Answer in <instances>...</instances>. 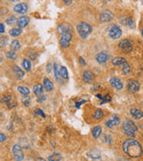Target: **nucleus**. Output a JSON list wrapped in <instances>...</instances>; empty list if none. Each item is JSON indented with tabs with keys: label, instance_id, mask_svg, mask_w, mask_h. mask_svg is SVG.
Returning <instances> with one entry per match:
<instances>
[{
	"label": "nucleus",
	"instance_id": "19",
	"mask_svg": "<svg viewBox=\"0 0 143 161\" xmlns=\"http://www.w3.org/2000/svg\"><path fill=\"white\" fill-rule=\"evenodd\" d=\"M131 115L133 116L134 118H136L137 120H139L143 117V112L139 109H135V108H132L131 109L130 111Z\"/></svg>",
	"mask_w": 143,
	"mask_h": 161
},
{
	"label": "nucleus",
	"instance_id": "26",
	"mask_svg": "<svg viewBox=\"0 0 143 161\" xmlns=\"http://www.w3.org/2000/svg\"><path fill=\"white\" fill-rule=\"evenodd\" d=\"M101 131H102V128H101V126H99V125H97V126H95L93 129H92V135H93V137L94 138H98L99 137V135L101 134Z\"/></svg>",
	"mask_w": 143,
	"mask_h": 161
},
{
	"label": "nucleus",
	"instance_id": "1",
	"mask_svg": "<svg viewBox=\"0 0 143 161\" xmlns=\"http://www.w3.org/2000/svg\"><path fill=\"white\" fill-rule=\"evenodd\" d=\"M123 150L127 156L131 157H139L143 153L141 145L134 139H127L123 144Z\"/></svg>",
	"mask_w": 143,
	"mask_h": 161
},
{
	"label": "nucleus",
	"instance_id": "33",
	"mask_svg": "<svg viewBox=\"0 0 143 161\" xmlns=\"http://www.w3.org/2000/svg\"><path fill=\"white\" fill-rule=\"evenodd\" d=\"M17 22V21H16V17L13 15V14H11V15H9L8 17H7V19L6 20V22L8 24V25H13L14 22Z\"/></svg>",
	"mask_w": 143,
	"mask_h": 161
},
{
	"label": "nucleus",
	"instance_id": "6",
	"mask_svg": "<svg viewBox=\"0 0 143 161\" xmlns=\"http://www.w3.org/2000/svg\"><path fill=\"white\" fill-rule=\"evenodd\" d=\"M119 48L123 51H124L126 53L131 52L132 50V41L130 39H124L122 41H120V43H119Z\"/></svg>",
	"mask_w": 143,
	"mask_h": 161
},
{
	"label": "nucleus",
	"instance_id": "42",
	"mask_svg": "<svg viewBox=\"0 0 143 161\" xmlns=\"http://www.w3.org/2000/svg\"><path fill=\"white\" fill-rule=\"evenodd\" d=\"M0 141H1V142H3V141H5V140L6 139V135L2 133V134H0Z\"/></svg>",
	"mask_w": 143,
	"mask_h": 161
},
{
	"label": "nucleus",
	"instance_id": "46",
	"mask_svg": "<svg viewBox=\"0 0 143 161\" xmlns=\"http://www.w3.org/2000/svg\"><path fill=\"white\" fill-rule=\"evenodd\" d=\"M16 104L15 103H12V104H7V108H12V107H13V106H15Z\"/></svg>",
	"mask_w": 143,
	"mask_h": 161
},
{
	"label": "nucleus",
	"instance_id": "24",
	"mask_svg": "<svg viewBox=\"0 0 143 161\" xmlns=\"http://www.w3.org/2000/svg\"><path fill=\"white\" fill-rule=\"evenodd\" d=\"M22 33V30L21 28H13L9 31V34L12 37H18Z\"/></svg>",
	"mask_w": 143,
	"mask_h": 161
},
{
	"label": "nucleus",
	"instance_id": "18",
	"mask_svg": "<svg viewBox=\"0 0 143 161\" xmlns=\"http://www.w3.org/2000/svg\"><path fill=\"white\" fill-rule=\"evenodd\" d=\"M121 23H123L125 26H129V27H134V21L132 17H123L120 19Z\"/></svg>",
	"mask_w": 143,
	"mask_h": 161
},
{
	"label": "nucleus",
	"instance_id": "43",
	"mask_svg": "<svg viewBox=\"0 0 143 161\" xmlns=\"http://www.w3.org/2000/svg\"><path fill=\"white\" fill-rule=\"evenodd\" d=\"M0 28H1V31H0V32H1V33H4V32H5V25H4V23H1V24H0Z\"/></svg>",
	"mask_w": 143,
	"mask_h": 161
},
{
	"label": "nucleus",
	"instance_id": "7",
	"mask_svg": "<svg viewBox=\"0 0 143 161\" xmlns=\"http://www.w3.org/2000/svg\"><path fill=\"white\" fill-rule=\"evenodd\" d=\"M110 58V55L107 51H101L96 56V60L98 64L100 65H104L107 62V60Z\"/></svg>",
	"mask_w": 143,
	"mask_h": 161
},
{
	"label": "nucleus",
	"instance_id": "5",
	"mask_svg": "<svg viewBox=\"0 0 143 161\" xmlns=\"http://www.w3.org/2000/svg\"><path fill=\"white\" fill-rule=\"evenodd\" d=\"M108 33H109L110 38H112L114 39H117L121 38V36H122V30L118 25L114 24L110 28Z\"/></svg>",
	"mask_w": 143,
	"mask_h": 161
},
{
	"label": "nucleus",
	"instance_id": "21",
	"mask_svg": "<svg viewBox=\"0 0 143 161\" xmlns=\"http://www.w3.org/2000/svg\"><path fill=\"white\" fill-rule=\"evenodd\" d=\"M33 92L36 96H42L43 92H44V90H43V86L39 83L34 85L33 87Z\"/></svg>",
	"mask_w": 143,
	"mask_h": 161
},
{
	"label": "nucleus",
	"instance_id": "8",
	"mask_svg": "<svg viewBox=\"0 0 143 161\" xmlns=\"http://www.w3.org/2000/svg\"><path fill=\"white\" fill-rule=\"evenodd\" d=\"M72 38H73V32H70L67 34H64L61 37L60 39V45L63 49H67L70 46V43L72 40Z\"/></svg>",
	"mask_w": 143,
	"mask_h": 161
},
{
	"label": "nucleus",
	"instance_id": "34",
	"mask_svg": "<svg viewBox=\"0 0 143 161\" xmlns=\"http://www.w3.org/2000/svg\"><path fill=\"white\" fill-rule=\"evenodd\" d=\"M53 66H54V72H55V78L56 81H59L60 72L58 71V66H57V64L56 63H54Z\"/></svg>",
	"mask_w": 143,
	"mask_h": 161
},
{
	"label": "nucleus",
	"instance_id": "4",
	"mask_svg": "<svg viewBox=\"0 0 143 161\" xmlns=\"http://www.w3.org/2000/svg\"><path fill=\"white\" fill-rule=\"evenodd\" d=\"M13 153L16 161H22L24 159V153L22 150V146L19 144L13 145Z\"/></svg>",
	"mask_w": 143,
	"mask_h": 161
},
{
	"label": "nucleus",
	"instance_id": "11",
	"mask_svg": "<svg viewBox=\"0 0 143 161\" xmlns=\"http://www.w3.org/2000/svg\"><path fill=\"white\" fill-rule=\"evenodd\" d=\"M82 80L86 83H92L95 80V75H94V74L92 72H90L89 70H86V71L83 72Z\"/></svg>",
	"mask_w": 143,
	"mask_h": 161
},
{
	"label": "nucleus",
	"instance_id": "32",
	"mask_svg": "<svg viewBox=\"0 0 143 161\" xmlns=\"http://www.w3.org/2000/svg\"><path fill=\"white\" fill-rule=\"evenodd\" d=\"M104 116V111L102 109H97L95 114L93 115V117L96 119V120H99V119H101L102 117Z\"/></svg>",
	"mask_w": 143,
	"mask_h": 161
},
{
	"label": "nucleus",
	"instance_id": "30",
	"mask_svg": "<svg viewBox=\"0 0 143 161\" xmlns=\"http://www.w3.org/2000/svg\"><path fill=\"white\" fill-rule=\"evenodd\" d=\"M97 98H99V99H101V103H100V104H105V103H107V102L111 101V98H110L109 95H107V96L103 97L101 94H97Z\"/></svg>",
	"mask_w": 143,
	"mask_h": 161
},
{
	"label": "nucleus",
	"instance_id": "41",
	"mask_svg": "<svg viewBox=\"0 0 143 161\" xmlns=\"http://www.w3.org/2000/svg\"><path fill=\"white\" fill-rule=\"evenodd\" d=\"M46 98H47V96L42 95V96L39 97V98H38V102H43L44 100H46Z\"/></svg>",
	"mask_w": 143,
	"mask_h": 161
},
{
	"label": "nucleus",
	"instance_id": "25",
	"mask_svg": "<svg viewBox=\"0 0 143 161\" xmlns=\"http://www.w3.org/2000/svg\"><path fill=\"white\" fill-rule=\"evenodd\" d=\"M125 61H126L125 58L118 56V57L114 58V59L112 60V64H113L114 65H116V66H121Z\"/></svg>",
	"mask_w": 143,
	"mask_h": 161
},
{
	"label": "nucleus",
	"instance_id": "17",
	"mask_svg": "<svg viewBox=\"0 0 143 161\" xmlns=\"http://www.w3.org/2000/svg\"><path fill=\"white\" fill-rule=\"evenodd\" d=\"M119 124H120V119L117 117V116H114V117L110 118V119L107 122L106 125H107V127H108V128H112V127H114V126L118 125Z\"/></svg>",
	"mask_w": 143,
	"mask_h": 161
},
{
	"label": "nucleus",
	"instance_id": "37",
	"mask_svg": "<svg viewBox=\"0 0 143 161\" xmlns=\"http://www.w3.org/2000/svg\"><path fill=\"white\" fill-rule=\"evenodd\" d=\"M8 38L6 37V36H2L1 38H0V47L1 48H4L6 44L8 43Z\"/></svg>",
	"mask_w": 143,
	"mask_h": 161
},
{
	"label": "nucleus",
	"instance_id": "47",
	"mask_svg": "<svg viewBox=\"0 0 143 161\" xmlns=\"http://www.w3.org/2000/svg\"><path fill=\"white\" fill-rule=\"evenodd\" d=\"M64 3L66 4V5H69V4H72V1H66L65 0V1H64Z\"/></svg>",
	"mask_w": 143,
	"mask_h": 161
},
{
	"label": "nucleus",
	"instance_id": "31",
	"mask_svg": "<svg viewBox=\"0 0 143 161\" xmlns=\"http://www.w3.org/2000/svg\"><path fill=\"white\" fill-rule=\"evenodd\" d=\"M59 72H60V76L63 79H67L68 78V71H67V68L65 66H61V68L59 70Z\"/></svg>",
	"mask_w": 143,
	"mask_h": 161
},
{
	"label": "nucleus",
	"instance_id": "12",
	"mask_svg": "<svg viewBox=\"0 0 143 161\" xmlns=\"http://www.w3.org/2000/svg\"><path fill=\"white\" fill-rule=\"evenodd\" d=\"M13 11L15 12L16 13H19V14H24V13H26L27 11H28V6H27L26 3H20V4H17L16 6H14Z\"/></svg>",
	"mask_w": 143,
	"mask_h": 161
},
{
	"label": "nucleus",
	"instance_id": "49",
	"mask_svg": "<svg viewBox=\"0 0 143 161\" xmlns=\"http://www.w3.org/2000/svg\"><path fill=\"white\" fill-rule=\"evenodd\" d=\"M139 127H140V128H141V129L143 130V123H141V124H139Z\"/></svg>",
	"mask_w": 143,
	"mask_h": 161
},
{
	"label": "nucleus",
	"instance_id": "40",
	"mask_svg": "<svg viewBox=\"0 0 143 161\" xmlns=\"http://www.w3.org/2000/svg\"><path fill=\"white\" fill-rule=\"evenodd\" d=\"M11 98H12V97H11L10 95L6 96V97H4V98L1 99V102H2V103H6H6H8V102L11 100Z\"/></svg>",
	"mask_w": 143,
	"mask_h": 161
},
{
	"label": "nucleus",
	"instance_id": "50",
	"mask_svg": "<svg viewBox=\"0 0 143 161\" xmlns=\"http://www.w3.org/2000/svg\"><path fill=\"white\" fill-rule=\"evenodd\" d=\"M141 34H142V37H143V29L141 30Z\"/></svg>",
	"mask_w": 143,
	"mask_h": 161
},
{
	"label": "nucleus",
	"instance_id": "44",
	"mask_svg": "<svg viewBox=\"0 0 143 161\" xmlns=\"http://www.w3.org/2000/svg\"><path fill=\"white\" fill-rule=\"evenodd\" d=\"M51 67H52V66H51V64H50V63H48V65H47V72H48V74L51 72Z\"/></svg>",
	"mask_w": 143,
	"mask_h": 161
},
{
	"label": "nucleus",
	"instance_id": "10",
	"mask_svg": "<svg viewBox=\"0 0 143 161\" xmlns=\"http://www.w3.org/2000/svg\"><path fill=\"white\" fill-rule=\"evenodd\" d=\"M57 32H58L59 34L63 36L64 34L73 32V28H72V26L68 23H62L57 27Z\"/></svg>",
	"mask_w": 143,
	"mask_h": 161
},
{
	"label": "nucleus",
	"instance_id": "3",
	"mask_svg": "<svg viewBox=\"0 0 143 161\" xmlns=\"http://www.w3.org/2000/svg\"><path fill=\"white\" fill-rule=\"evenodd\" d=\"M77 32L82 39H87L92 32V27L87 22H81L77 25Z\"/></svg>",
	"mask_w": 143,
	"mask_h": 161
},
{
	"label": "nucleus",
	"instance_id": "28",
	"mask_svg": "<svg viewBox=\"0 0 143 161\" xmlns=\"http://www.w3.org/2000/svg\"><path fill=\"white\" fill-rule=\"evenodd\" d=\"M62 159V156L59 153H53L48 157V161H60Z\"/></svg>",
	"mask_w": 143,
	"mask_h": 161
},
{
	"label": "nucleus",
	"instance_id": "48",
	"mask_svg": "<svg viewBox=\"0 0 143 161\" xmlns=\"http://www.w3.org/2000/svg\"><path fill=\"white\" fill-rule=\"evenodd\" d=\"M36 161H46V160H45L44 158H41V157H39V158H38Z\"/></svg>",
	"mask_w": 143,
	"mask_h": 161
},
{
	"label": "nucleus",
	"instance_id": "15",
	"mask_svg": "<svg viewBox=\"0 0 143 161\" xmlns=\"http://www.w3.org/2000/svg\"><path fill=\"white\" fill-rule=\"evenodd\" d=\"M29 22H30V19H29V17L25 16V15H22L21 17L18 18L17 20V25L20 27V28H24L26 27Z\"/></svg>",
	"mask_w": 143,
	"mask_h": 161
},
{
	"label": "nucleus",
	"instance_id": "23",
	"mask_svg": "<svg viewBox=\"0 0 143 161\" xmlns=\"http://www.w3.org/2000/svg\"><path fill=\"white\" fill-rule=\"evenodd\" d=\"M20 41L18 39H13L11 44H10V49H11V51H14L15 52L16 50H19L20 49Z\"/></svg>",
	"mask_w": 143,
	"mask_h": 161
},
{
	"label": "nucleus",
	"instance_id": "35",
	"mask_svg": "<svg viewBox=\"0 0 143 161\" xmlns=\"http://www.w3.org/2000/svg\"><path fill=\"white\" fill-rule=\"evenodd\" d=\"M22 103L25 106V107H29L31 105V98L29 96H25L22 98Z\"/></svg>",
	"mask_w": 143,
	"mask_h": 161
},
{
	"label": "nucleus",
	"instance_id": "22",
	"mask_svg": "<svg viewBox=\"0 0 143 161\" xmlns=\"http://www.w3.org/2000/svg\"><path fill=\"white\" fill-rule=\"evenodd\" d=\"M121 70L123 72V74L124 75H128L129 74H130V72H131V66L130 65L128 64L127 61H125L122 65H121Z\"/></svg>",
	"mask_w": 143,
	"mask_h": 161
},
{
	"label": "nucleus",
	"instance_id": "13",
	"mask_svg": "<svg viewBox=\"0 0 143 161\" xmlns=\"http://www.w3.org/2000/svg\"><path fill=\"white\" fill-rule=\"evenodd\" d=\"M111 86L113 88H114V89H116V90H122L123 89V82L117 78V77H112L109 81Z\"/></svg>",
	"mask_w": 143,
	"mask_h": 161
},
{
	"label": "nucleus",
	"instance_id": "2",
	"mask_svg": "<svg viewBox=\"0 0 143 161\" xmlns=\"http://www.w3.org/2000/svg\"><path fill=\"white\" fill-rule=\"evenodd\" d=\"M123 130L124 131V134L130 137H134L135 133L138 130L137 125L134 124L133 121L132 120H126L123 124Z\"/></svg>",
	"mask_w": 143,
	"mask_h": 161
},
{
	"label": "nucleus",
	"instance_id": "39",
	"mask_svg": "<svg viewBox=\"0 0 143 161\" xmlns=\"http://www.w3.org/2000/svg\"><path fill=\"white\" fill-rule=\"evenodd\" d=\"M34 113H35L36 115H40V116H42L43 118H46V115L44 114V112H43V111H42L41 109H39V108H37V109H35Z\"/></svg>",
	"mask_w": 143,
	"mask_h": 161
},
{
	"label": "nucleus",
	"instance_id": "20",
	"mask_svg": "<svg viewBox=\"0 0 143 161\" xmlns=\"http://www.w3.org/2000/svg\"><path fill=\"white\" fill-rule=\"evenodd\" d=\"M43 86H44V89L48 91H51L54 89V84L48 78L44 79V82H43Z\"/></svg>",
	"mask_w": 143,
	"mask_h": 161
},
{
	"label": "nucleus",
	"instance_id": "16",
	"mask_svg": "<svg viewBox=\"0 0 143 161\" xmlns=\"http://www.w3.org/2000/svg\"><path fill=\"white\" fill-rule=\"evenodd\" d=\"M13 74H14V75H15V77L18 78V79H22L25 75L24 72L18 65H13Z\"/></svg>",
	"mask_w": 143,
	"mask_h": 161
},
{
	"label": "nucleus",
	"instance_id": "29",
	"mask_svg": "<svg viewBox=\"0 0 143 161\" xmlns=\"http://www.w3.org/2000/svg\"><path fill=\"white\" fill-rule=\"evenodd\" d=\"M22 66L23 68L26 70V71H31L32 69V63H31V60L30 59H23L22 61Z\"/></svg>",
	"mask_w": 143,
	"mask_h": 161
},
{
	"label": "nucleus",
	"instance_id": "45",
	"mask_svg": "<svg viewBox=\"0 0 143 161\" xmlns=\"http://www.w3.org/2000/svg\"><path fill=\"white\" fill-rule=\"evenodd\" d=\"M79 60H80V63H81L82 65H86V63L84 62V59H83V58H82L81 56H80V57H79Z\"/></svg>",
	"mask_w": 143,
	"mask_h": 161
},
{
	"label": "nucleus",
	"instance_id": "36",
	"mask_svg": "<svg viewBox=\"0 0 143 161\" xmlns=\"http://www.w3.org/2000/svg\"><path fill=\"white\" fill-rule=\"evenodd\" d=\"M6 56L7 58H10V59H13V60L16 59V58H17V55H16V53L14 52V51L6 52Z\"/></svg>",
	"mask_w": 143,
	"mask_h": 161
},
{
	"label": "nucleus",
	"instance_id": "14",
	"mask_svg": "<svg viewBox=\"0 0 143 161\" xmlns=\"http://www.w3.org/2000/svg\"><path fill=\"white\" fill-rule=\"evenodd\" d=\"M113 18H114V14L109 10H106L104 13H101V15H100V21L103 22H110L113 20Z\"/></svg>",
	"mask_w": 143,
	"mask_h": 161
},
{
	"label": "nucleus",
	"instance_id": "27",
	"mask_svg": "<svg viewBox=\"0 0 143 161\" xmlns=\"http://www.w3.org/2000/svg\"><path fill=\"white\" fill-rule=\"evenodd\" d=\"M17 90H18V91L21 93V94H22V95H24V96H28L29 94H30V90H29V88H27V87H25V86H19L18 88H17Z\"/></svg>",
	"mask_w": 143,
	"mask_h": 161
},
{
	"label": "nucleus",
	"instance_id": "38",
	"mask_svg": "<svg viewBox=\"0 0 143 161\" xmlns=\"http://www.w3.org/2000/svg\"><path fill=\"white\" fill-rule=\"evenodd\" d=\"M91 157L92 158H95V159H98L100 157V152L97 150H93L91 151V154H90Z\"/></svg>",
	"mask_w": 143,
	"mask_h": 161
},
{
	"label": "nucleus",
	"instance_id": "9",
	"mask_svg": "<svg viewBox=\"0 0 143 161\" xmlns=\"http://www.w3.org/2000/svg\"><path fill=\"white\" fill-rule=\"evenodd\" d=\"M139 82H137L136 80H130L127 83V90L129 92H132V93H135L139 91Z\"/></svg>",
	"mask_w": 143,
	"mask_h": 161
}]
</instances>
